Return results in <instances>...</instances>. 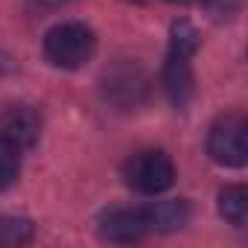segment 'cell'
<instances>
[{
	"mask_svg": "<svg viewBox=\"0 0 248 248\" xmlns=\"http://www.w3.org/2000/svg\"><path fill=\"white\" fill-rule=\"evenodd\" d=\"M193 210L184 199L170 202H152V204H135V207H108L99 213L96 228L99 236L108 242H138L152 233L178 231L190 222Z\"/></svg>",
	"mask_w": 248,
	"mask_h": 248,
	"instance_id": "obj_1",
	"label": "cell"
},
{
	"mask_svg": "<svg viewBox=\"0 0 248 248\" xmlns=\"http://www.w3.org/2000/svg\"><path fill=\"white\" fill-rule=\"evenodd\" d=\"M199 50V30L190 21H175L170 30V47L164 59V91L175 111H184L193 99V67L190 59Z\"/></svg>",
	"mask_w": 248,
	"mask_h": 248,
	"instance_id": "obj_2",
	"label": "cell"
},
{
	"mask_svg": "<svg viewBox=\"0 0 248 248\" xmlns=\"http://www.w3.org/2000/svg\"><path fill=\"white\" fill-rule=\"evenodd\" d=\"M96 53V35L82 21L56 24L44 35V59L59 70H79Z\"/></svg>",
	"mask_w": 248,
	"mask_h": 248,
	"instance_id": "obj_3",
	"label": "cell"
},
{
	"mask_svg": "<svg viewBox=\"0 0 248 248\" xmlns=\"http://www.w3.org/2000/svg\"><path fill=\"white\" fill-rule=\"evenodd\" d=\"M123 181L140 196H161L175 184V164L164 149H143L123 164Z\"/></svg>",
	"mask_w": 248,
	"mask_h": 248,
	"instance_id": "obj_4",
	"label": "cell"
},
{
	"mask_svg": "<svg viewBox=\"0 0 248 248\" xmlns=\"http://www.w3.org/2000/svg\"><path fill=\"white\" fill-rule=\"evenodd\" d=\"M207 155L213 164L239 170L248 161V120L236 111L219 117L207 132Z\"/></svg>",
	"mask_w": 248,
	"mask_h": 248,
	"instance_id": "obj_5",
	"label": "cell"
},
{
	"mask_svg": "<svg viewBox=\"0 0 248 248\" xmlns=\"http://www.w3.org/2000/svg\"><path fill=\"white\" fill-rule=\"evenodd\" d=\"M146 91H149V79L138 62L126 59L102 73V96L123 111L138 108L146 99Z\"/></svg>",
	"mask_w": 248,
	"mask_h": 248,
	"instance_id": "obj_6",
	"label": "cell"
},
{
	"mask_svg": "<svg viewBox=\"0 0 248 248\" xmlns=\"http://www.w3.org/2000/svg\"><path fill=\"white\" fill-rule=\"evenodd\" d=\"M0 135L12 140L21 152L32 149L41 135V114L27 102H12L0 111Z\"/></svg>",
	"mask_w": 248,
	"mask_h": 248,
	"instance_id": "obj_7",
	"label": "cell"
},
{
	"mask_svg": "<svg viewBox=\"0 0 248 248\" xmlns=\"http://www.w3.org/2000/svg\"><path fill=\"white\" fill-rule=\"evenodd\" d=\"M219 216L233 228H245V222H248V190H245V184H228L219 190Z\"/></svg>",
	"mask_w": 248,
	"mask_h": 248,
	"instance_id": "obj_8",
	"label": "cell"
},
{
	"mask_svg": "<svg viewBox=\"0 0 248 248\" xmlns=\"http://www.w3.org/2000/svg\"><path fill=\"white\" fill-rule=\"evenodd\" d=\"M35 228L30 219L21 216H3L0 219V245H27L32 242Z\"/></svg>",
	"mask_w": 248,
	"mask_h": 248,
	"instance_id": "obj_9",
	"label": "cell"
},
{
	"mask_svg": "<svg viewBox=\"0 0 248 248\" xmlns=\"http://www.w3.org/2000/svg\"><path fill=\"white\" fill-rule=\"evenodd\" d=\"M18 172H21V149L0 135V190L12 187Z\"/></svg>",
	"mask_w": 248,
	"mask_h": 248,
	"instance_id": "obj_10",
	"label": "cell"
},
{
	"mask_svg": "<svg viewBox=\"0 0 248 248\" xmlns=\"http://www.w3.org/2000/svg\"><path fill=\"white\" fill-rule=\"evenodd\" d=\"M30 3H38V6H62L67 0H30Z\"/></svg>",
	"mask_w": 248,
	"mask_h": 248,
	"instance_id": "obj_11",
	"label": "cell"
}]
</instances>
